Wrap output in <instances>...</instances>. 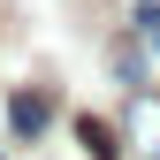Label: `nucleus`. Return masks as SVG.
I'll return each instance as SVG.
<instances>
[{
    "label": "nucleus",
    "instance_id": "1",
    "mask_svg": "<svg viewBox=\"0 0 160 160\" xmlns=\"http://www.w3.org/2000/svg\"><path fill=\"white\" fill-rule=\"evenodd\" d=\"M122 137H130L145 160H160V99H152V92H137V99H130V114H122Z\"/></svg>",
    "mask_w": 160,
    "mask_h": 160
},
{
    "label": "nucleus",
    "instance_id": "2",
    "mask_svg": "<svg viewBox=\"0 0 160 160\" xmlns=\"http://www.w3.org/2000/svg\"><path fill=\"white\" fill-rule=\"evenodd\" d=\"M46 122H53V92H15L8 99V130L15 137H38Z\"/></svg>",
    "mask_w": 160,
    "mask_h": 160
},
{
    "label": "nucleus",
    "instance_id": "3",
    "mask_svg": "<svg viewBox=\"0 0 160 160\" xmlns=\"http://www.w3.org/2000/svg\"><path fill=\"white\" fill-rule=\"evenodd\" d=\"M76 137H84V145H92V160H114V137H107V130H99V122H92V114H84V122H76Z\"/></svg>",
    "mask_w": 160,
    "mask_h": 160
},
{
    "label": "nucleus",
    "instance_id": "4",
    "mask_svg": "<svg viewBox=\"0 0 160 160\" xmlns=\"http://www.w3.org/2000/svg\"><path fill=\"white\" fill-rule=\"evenodd\" d=\"M137 31H145L152 46H160V8H137Z\"/></svg>",
    "mask_w": 160,
    "mask_h": 160
}]
</instances>
